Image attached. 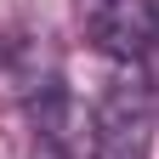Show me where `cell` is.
<instances>
[{
  "label": "cell",
  "mask_w": 159,
  "mask_h": 159,
  "mask_svg": "<svg viewBox=\"0 0 159 159\" xmlns=\"http://www.w3.org/2000/svg\"><path fill=\"white\" fill-rule=\"evenodd\" d=\"M80 11L97 51L119 68L136 74L148 57H159V0H80Z\"/></svg>",
  "instance_id": "1"
}]
</instances>
